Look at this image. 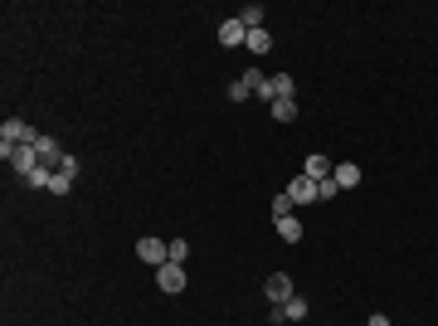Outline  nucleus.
<instances>
[{
    "label": "nucleus",
    "mask_w": 438,
    "mask_h": 326,
    "mask_svg": "<svg viewBox=\"0 0 438 326\" xmlns=\"http://www.w3.org/2000/svg\"><path fill=\"white\" fill-rule=\"evenodd\" d=\"M156 288L166 292V297L185 292V268H181V263H161V268H156Z\"/></svg>",
    "instance_id": "3"
},
{
    "label": "nucleus",
    "mask_w": 438,
    "mask_h": 326,
    "mask_svg": "<svg viewBox=\"0 0 438 326\" xmlns=\"http://www.w3.org/2000/svg\"><path fill=\"white\" fill-rule=\"evenodd\" d=\"M273 224H278L283 244H297V239H302V220H297V214H278V220H273Z\"/></svg>",
    "instance_id": "11"
},
{
    "label": "nucleus",
    "mask_w": 438,
    "mask_h": 326,
    "mask_svg": "<svg viewBox=\"0 0 438 326\" xmlns=\"http://www.w3.org/2000/svg\"><path fill=\"white\" fill-rule=\"evenodd\" d=\"M283 312H288V321H302V316H307V302H302V297H288Z\"/></svg>",
    "instance_id": "20"
},
{
    "label": "nucleus",
    "mask_w": 438,
    "mask_h": 326,
    "mask_svg": "<svg viewBox=\"0 0 438 326\" xmlns=\"http://www.w3.org/2000/svg\"><path fill=\"white\" fill-rule=\"evenodd\" d=\"M292 209H297V205H292V195H288V190H283V195H278V200H273V220H278V214H292Z\"/></svg>",
    "instance_id": "22"
},
{
    "label": "nucleus",
    "mask_w": 438,
    "mask_h": 326,
    "mask_svg": "<svg viewBox=\"0 0 438 326\" xmlns=\"http://www.w3.org/2000/svg\"><path fill=\"white\" fill-rule=\"evenodd\" d=\"M69 190H73V176L69 171H54L49 176V195H69Z\"/></svg>",
    "instance_id": "17"
},
{
    "label": "nucleus",
    "mask_w": 438,
    "mask_h": 326,
    "mask_svg": "<svg viewBox=\"0 0 438 326\" xmlns=\"http://www.w3.org/2000/svg\"><path fill=\"white\" fill-rule=\"evenodd\" d=\"M244 97H249V83L234 78V83H229V102H244Z\"/></svg>",
    "instance_id": "23"
},
{
    "label": "nucleus",
    "mask_w": 438,
    "mask_h": 326,
    "mask_svg": "<svg viewBox=\"0 0 438 326\" xmlns=\"http://www.w3.org/2000/svg\"><path fill=\"white\" fill-rule=\"evenodd\" d=\"M332 171H336V166H332L326 156H307V166H302V176H312V181H326Z\"/></svg>",
    "instance_id": "12"
},
{
    "label": "nucleus",
    "mask_w": 438,
    "mask_h": 326,
    "mask_svg": "<svg viewBox=\"0 0 438 326\" xmlns=\"http://www.w3.org/2000/svg\"><path fill=\"white\" fill-rule=\"evenodd\" d=\"M288 195H292V205H316V181L312 176H297L288 185Z\"/></svg>",
    "instance_id": "7"
},
{
    "label": "nucleus",
    "mask_w": 438,
    "mask_h": 326,
    "mask_svg": "<svg viewBox=\"0 0 438 326\" xmlns=\"http://www.w3.org/2000/svg\"><path fill=\"white\" fill-rule=\"evenodd\" d=\"M34 156H39V166H44V171H59L69 151H59V141H54V137H44V132H39V141H34Z\"/></svg>",
    "instance_id": "4"
},
{
    "label": "nucleus",
    "mask_w": 438,
    "mask_h": 326,
    "mask_svg": "<svg viewBox=\"0 0 438 326\" xmlns=\"http://www.w3.org/2000/svg\"><path fill=\"white\" fill-rule=\"evenodd\" d=\"M292 93H297L292 73H273V102H278V97H292Z\"/></svg>",
    "instance_id": "15"
},
{
    "label": "nucleus",
    "mask_w": 438,
    "mask_h": 326,
    "mask_svg": "<svg viewBox=\"0 0 438 326\" xmlns=\"http://www.w3.org/2000/svg\"><path fill=\"white\" fill-rule=\"evenodd\" d=\"M332 181H336L341 190H356V185H360V166H356V161H341V166L332 171Z\"/></svg>",
    "instance_id": "10"
},
{
    "label": "nucleus",
    "mask_w": 438,
    "mask_h": 326,
    "mask_svg": "<svg viewBox=\"0 0 438 326\" xmlns=\"http://www.w3.org/2000/svg\"><path fill=\"white\" fill-rule=\"evenodd\" d=\"M244 49H249V54H268V49H273V34H268V30H249Z\"/></svg>",
    "instance_id": "13"
},
{
    "label": "nucleus",
    "mask_w": 438,
    "mask_h": 326,
    "mask_svg": "<svg viewBox=\"0 0 438 326\" xmlns=\"http://www.w3.org/2000/svg\"><path fill=\"white\" fill-rule=\"evenodd\" d=\"M49 176H54V171H44V166H39V171H30V176H25V185H30V190H49Z\"/></svg>",
    "instance_id": "19"
},
{
    "label": "nucleus",
    "mask_w": 438,
    "mask_h": 326,
    "mask_svg": "<svg viewBox=\"0 0 438 326\" xmlns=\"http://www.w3.org/2000/svg\"><path fill=\"white\" fill-rule=\"evenodd\" d=\"M185 258H190V244H185V239H171V263L185 268Z\"/></svg>",
    "instance_id": "21"
},
{
    "label": "nucleus",
    "mask_w": 438,
    "mask_h": 326,
    "mask_svg": "<svg viewBox=\"0 0 438 326\" xmlns=\"http://www.w3.org/2000/svg\"><path fill=\"white\" fill-rule=\"evenodd\" d=\"M137 258H141V263H151V268H161V263H171V244H161V239H151V234H146V239L137 244Z\"/></svg>",
    "instance_id": "5"
},
{
    "label": "nucleus",
    "mask_w": 438,
    "mask_h": 326,
    "mask_svg": "<svg viewBox=\"0 0 438 326\" xmlns=\"http://www.w3.org/2000/svg\"><path fill=\"white\" fill-rule=\"evenodd\" d=\"M0 141H5V146H34L39 132H34L25 117H5V127H0Z\"/></svg>",
    "instance_id": "1"
},
{
    "label": "nucleus",
    "mask_w": 438,
    "mask_h": 326,
    "mask_svg": "<svg viewBox=\"0 0 438 326\" xmlns=\"http://www.w3.org/2000/svg\"><path fill=\"white\" fill-rule=\"evenodd\" d=\"M263 292L273 297V307H283L288 297H297V292H292V278H288V273H273V278L263 283Z\"/></svg>",
    "instance_id": "6"
},
{
    "label": "nucleus",
    "mask_w": 438,
    "mask_h": 326,
    "mask_svg": "<svg viewBox=\"0 0 438 326\" xmlns=\"http://www.w3.org/2000/svg\"><path fill=\"white\" fill-rule=\"evenodd\" d=\"M273 117H278V122H297V102L292 97H278V102H273Z\"/></svg>",
    "instance_id": "16"
},
{
    "label": "nucleus",
    "mask_w": 438,
    "mask_h": 326,
    "mask_svg": "<svg viewBox=\"0 0 438 326\" xmlns=\"http://www.w3.org/2000/svg\"><path fill=\"white\" fill-rule=\"evenodd\" d=\"M336 195H341V185H336L332 176H326V181H316V205H321V200H336Z\"/></svg>",
    "instance_id": "18"
},
{
    "label": "nucleus",
    "mask_w": 438,
    "mask_h": 326,
    "mask_svg": "<svg viewBox=\"0 0 438 326\" xmlns=\"http://www.w3.org/2000/svg\"><path fill=\"white\" fill-rule=\"evenodd\" d=\"M263 15H268L263 5H244V10H239V25H244V30H263Z\"/></svg>",
    "instance_id": "14"
},
{
    "label": "nucleus",
    "mask_w": 438,
    "mask_h": 326,
    "mask_svg": "<svg viewBox=\"0 0 438 326\" xmlns=\"http://www.w3.org/2000/svg\"><path fill=\"white\" fill-rule=\"evenodd\" d=\"M0 156L10 161V171H20V181H25L30 171H39V156H34V146H5V141H0Z\"/></svg>",
    "instance_id": "2"
},
{
    "label": "nucleus",
    "mask_w": 438,
    "mask_h": 326,
    "mask_svg": "<svg viewBox=\"0 0 438 326\" xmlns=\"http://www.w3.org/2000/svg\"><path fill=\"white\" fill-rule=\"evenodd\" d=\"M244 39H249V30L239 25V15H234V20H224V25H219V44H224V49H239Z\"/></svg>",
    "instance_id": "8"
},
{
    "label": "nucleus",
    "mask_w": 438,
    "mask_h": 326,
    "mask_svg": "<svg viewBox=\"0 0 438 326\" xmlns=\"http://www.w3.org/2000/svg\"><path fill=\"white\" fill-rule=\"evenodd\" d=\"M244 83H249V93L268 97V107H273V78H268L263 69H249V73H244Z\"/></svg>",
    "instance_id": "9"
},
{
    "label": "nucleus",
    "mask_w": 438,
    "mask_h": 326,
    "mask_svg": "<svg viewBox=\"0 0 438 326\" xmlns=\"http://www.w3.org/2000/svg\"><path fill=\"white\" fill-rule=\"evenodd\" d=\"M365 326H390V316H385V312H375V316H370Z\"/></svg>",
    "instance_id": "24"
}]
</instances>
